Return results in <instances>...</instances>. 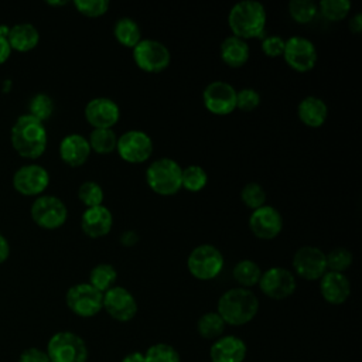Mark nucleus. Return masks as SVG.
<instances>
[{
	"instance_id": "8",
	"label": "nucleus",
	"mask_w": 362,
	"mask_h": 362,
	"mask_svg": "<svg viewBox=\"0 0 362 362\" xmlns=\"http://www.w3.org/2000/svg\"><path fill=\"white\" fill-rule=\"evenodd\" d=\"M33 221L42 229H58L68 218V208L55 195H38L30 208Z\"/></svg>"
},
{
	"instance_id": "10",
	"label": "nucleus",
	"mask_w": 362,
	"mask_h": 362,
	"mask_svg": "<svg viewBox=\"0 0 362 362\" xmlns=\"http://www.w3.org/2000/svg\"><path fill=\"white\" fill-rule=\"evenodd\" d=\"M116 151L123 161L140 164L151 157L153 140L146 132L132 129L117 137Z\"/></svg>"
},
{
	"instance_id": "6",
	"label": "nucleus",
	"mask_w": 362,
	"mask_h": 362,
	"mask_svg": "<svg viewBox=\"0 0 362 362\" xmlns=\"http://www.w3.org/2000/svg\"><path fill=\"white\" fill-rule=\"evenodd\" d=\"M222 252L209 243H202L194 247L187 257V269L189 274L198 280H212L223 269Z\"/></svg>"
},
{
	"instance_id": "25",
	"label": "nucleus",
	"mask_w": 362,
	"mask_h": 362,
	"mask_svg": "<svg viewBox=\"0 0 362 362\" xmlns=\"http://www.w3.org/2000/svg\"><path fill=\"white\" fill-rule=\"evenodd\" d=\"M219 54H221V59L228 66L240 68L247 62L250 49L245 40L238 38L235 35H229L221 42Z\"/></svg>"
},
{
	"instance_id": "46",
	"label": "nucleus",
	"mask_w": 362,
	"mask_h": 362,
	"mask_svg": "<svg viewBox=\"0 0 362 362\" xmlns=\"http://www.w3.org/2000/svg\"><path fill=\"white\" fill-rule=\"evenodd\" d=\"M10 255V245L8 240L6 239V236L0 232V263L6 262L7 257Z\"/></svg>"
},
{
	"instance_id": "4",
	"label": "nucleus",
	"mask_w": 362,
	"mask_h": 362,
	"mask_svg": "<svg viewBox=\"0 0 362 362\" xmlns=\"http://www.w3.org/2000/svg\"><path fill=\"white\" fill-rule=\"evenodd\" d=\"M181 165L170 157H161L150 163L146 171V181L150 189L163 197L175 195L181 187Z\"/></svg>"
},
{
	"instance_id": "27",
	"label": "nucleus",
	"mask_w": 362,
	"mask_h": 362,
	"mask_svg": "<svg viewBox=\"0 0 362 362\" xmlns=\"http://www.w3.org/2000/svg\"><path fill=\"white\" fill-rule=\"evenodd\" d=\"M262 272L263 270L255 260L242 259L233 266L232 274H233V279L238 281L239 287L250 288L259 283Z\"/></svg>"
},
{
	"instance_id": "37",
	"label": "nucleus",
	"mask_w": 362,
	"mask_h": 362,
	"mask_svg": "<svg viewBox=\"0 0 362 362\" xmlns=\"http://www.w3.org/2000/svg\"><path fill=\"white\" fill-rule=\"evenodd\" d=\"M240 199L249 209L255 211L264 205L266 202V192L264 188L259 182H247L243 185L240 191Z\"/></svg>"
},
{
	"instance_id": "39",
	"label": "nucleus",
	"mask_w": 362,
	"mask_h": 362,
	"mask_svg": "<svg viewBox=\"0 0 362 362\" xmlns=\"http://www.w3.org/2000/svg\"><path fill=\"white\" fill-rule=\"evenodd\" d=\"M74 6L81 14L96 18L106 14L110 3L107 0H75Z\"/></svg>"
},
{
	"instance_id": "19",
	"label": "nucleus",
	"mask_w": 362,
	"mask_h": 362,
	"mask_svg": "<svg viewBox=\"0 0 362 362\" xmlns=\"http://www.w3.org/2000/svg\"><path fill=\"white\" fill-rule=\"evenodd\" d=\"M113 226V215L105 205L86 208L81 218V228L83 233L92 239L106 236Z\"/></svg>"
},
{
	"instance_id": "12",
	"label": "nucleus",
	"mask_w": 362,
	"mask_h": 362,
	"mask_svg": "<svg viewBox=\"0 0 362 362\" xmlns=\"http://www.w3.org/2000/svg\"><path fill=\"white\" fill-rule=\"evenodd\" d=\"M283 58L286 64L296 72L311 71L318 59L315 45L305 37H290L286 40Z\"/></svg>"
},
{
	"instance_id": "16",
	"label": "nucleus",
	"mask_w": 362,
	"mask_h": 362,
	"mask_svg": "<svg viewBox=\"0 0 362 362\" xmlns=\"http://www.w3.org/2000/svg\"><path fill=\"white\" fill-rule=\"evenodd\" d=\"M49 184L48 171L40 164H25L13 174V187L17 192L33 197L41 195Z\"/></svg>"
},
{
	"instance_id": "34",
	"label": "nucleus",
	"mask_w": 362,
	"mask_h": 362,
	"mask_svg": "<svg viewBox=\"0 0 362 362\" xmlns=\"http://www.w3.org/2000/svg\"><path fill=\"white\" fill-rule=\"evenodd\" d=\"M146 362H181L178 351L165 342L153 344L144 354Z\"/></svg>"
},
{
	"instance_id": "43",
	"label": "nucleus",
	"mask_w": 362,
	"mask_h": 362,
	"mask_svg": "<svg viewBox=\"0 0 362 362\" xmlns=\"http://www.w3.org/2000/svg\"><path fill=\"white\" fill-rule=\"evenodd\" d=\"M139 242V235L134 230H126L120 235V243L123 246H133Z\"/></svg>"
},
{
	"instance_id": "32",
	"label": "nucleus",
	"mask_w": 362,
	"mask_h": 362,
	"mask_svg": "<svg viewBox=\"0 0 362 362\" xmlns=\"http://www.w3.org/2000/svg\"><path fill=\"white\" fill-rule=\"evenodd\" d=\"M54 113V100L47 93H35L28 102V115L44 123Z\"/></svg>"
},
{
	"instance_id": "14",
	"label": "nucleus",
	"mask_w": 362,
	"mask_h": 362,
	"mask_svg": "<svg viewBox=\"0 0 362 362\" xmlns=\"http://www.w3.org/2000/svg\"><path fill=\"white\" fill-rule=\"evenodd\" d=\"M204 106L216 116L230 115L236 109V89L223 81H214L202 92Z\"/></svg>"
},
{
	"instance_id": "23",
	"label": "nucleus",
	"mask_w": 362,
	"mask_h": 362,
	"mask_svg": "<svg viewBox=\"0 0 362 362\" xmlns=\"http://www.w3.org/2000/svg\"><path fill=\"white\" fill-rule=\"evenodd\" d=\"M297 115L303 124L317 129L321 127L328 117V106L318 96H305L297 106Z\"/></svg>"
},
{
	"instance_id": "28",
	"label": "nucleus",
	"mask_w": 362,
	"mask_h": 362,
	"mask_svg": "<svg viewBox=\"0 0 362 362\" xmlns=\"http://www.w3.org/2000/svg\"><path fill=\"white\" fill-rule=\"evenodd\" d=\"M117 272L113 264L99 263L89 273V284L102 294L115 286Z\"/></svg>"
},
{
	"instance_id": "15",
	"label": "nucleus",
	"mask_w": 362,
	"mask_h": 362,
	"mask_svg": "<svg viewBox=\"0 0 362 362\" xmlns=\"http://www.w3.org/2000/svg\"><path fill=\"white\" fill-rule=\"evenodd\" d=\"M103 310L116 321L127 322L137 314L134 296L122 286H113L103 293Z\"/></svg>"
},
{
	"instance_id": "22",
	"label": "nucleus",
	"mask_w": 362,
	"mask_h": 362,
	"mask_svg": "<svg viewBox=\"0 0 362 362\" xmlns=\"http://www.w3.org/2000/svg\"><path fill=\"white\" fill-rule=\"evenodd\" d=\"M320 291L327 303L339 305L351 296V283L344 273L325 272L320 279Z\"/></svg>"
},
{
	"instance_id": "45",
	"label": "nucleus",
	"mask_w": 362,
	"mask_h": 362,
	"mask_svg": "<svg viewBox=\"0 0 362 362\" xmlns=\"http://www.w3.org/2000/svg\"><path fill=\"white\" fill-rule=\"evenodd\" d=\"M11 54V48L8 45V41L6 37L0 35V64H3L4 61H7V58Z\"/></svg>"
},
{
	"instance_id": "30",
	"label": "nucleus",
	"mask_w": 362,
	"mask_h": 362,
	"mask_svg": "<svg viewBox=\"0 0 362 362\" xmlns=\"http://www.w3.org/2000/svg\"><path fill=\"white\" fill-rule=\"evenodd\" d=\"M90 150L98 154H109L116 150L117 136L113 129H93L88 137Z\"/></svg>"
},
{
	"instance_id": "40",
	"label": "nucleus",
	"mask_w": 362,
	"mask_h": 362,
	"mask_svg": "<svg viewBox=\"0 0 362 362\" xmlns=\"http://www.w3.org/2000/svg\"><path fill=\"white\" fill-rule=\"evenodd\" d=\"M260 105V93L253 88L236 90V107L242 112H252Z\"/></svg>"
},
{
	"instance_id": "7",
	"label": "nucleus",
	"mask_w": 362,
	"mask_h": 362,
	"mask_svg": "<svg viewBox=\"0 0 362 362\" xmlns=\"http://www.w3.org/2000/svg\"><path fill=\"white\" fill-rule=\"evenodd\" d=\"M133 59L136 65L148 74H158L168 68L171 62L170 49L158 40H140L133 48Z\"/></svg>"
},
{
	"instance_id": "26",
	"label": "nucleus",
	"mask_w": 362,
	"mask_h": 362,
	"mask_svg": "<svg viewBox=\"0 0 362 362\" xmlns=\"http://www.w3.org/2000/svg\"><path fill=\"white\" fill-rule=\"evenodd\" d=\"M113 35L120 45L133 49L141 40V30L136 20L130 17H120L115 23Z\"/></svg>"
},
{
	"instance_id": "2",
	"label": "nucleus",
	"mask_w": 362,
	"mask_h": 362,
	"mask_svg": "<svg viewBox=\"0 0 362 362\" xmlns=\"http://www.w3.org/2000/svg\"><path fill=\"white\" fill-rule=\"evenodd\" d=\"M13 148L25 158L40 157L48 143L47 129L42 122L25 113L17 117L10 133Z\"/></svg>"
},
{
	"instance_id": "36",
	"label": "nucleus",
	"mask_w": 362,
	"mask_h": 362,
	"mask_svg": "<svg viewBox=\"0 0 362 362\" xmlns=\"http://www.w3.org/2000/svg\"><path fill=\"white\" fill-rule=\"evenodd\" d=\"M320 13L329 21H339L344 20L349 10H351V1L348 0H322L318 3Z\"/></svg>"
},
{
	"instance_id": "9",
	"label": "nucleus",
	"mask_w": 362,
	"mask_h": 362,
	"mask_svg": "<svg viewBox=\"0 0 362 362\" xmlns=\"http://www.w3.org/2000/svg\"><path fill=\"white\" fill-rule=\"evenodd\" d=\"M65 303L75 315L89 318L103 308V294L89 283H78L68 288Z\"/></svg>"
},
{
	"instance_id": "17",
	"label": "nucleus",
	"mask_w": 362,
	"mask_h": 362,
	"mask_svg": "<svg viewBox=\"0 0 362 362\" xmlns=\"http://www.w3.org/2000/svg\"><path fill=\"white\" fill-rule=\"evenodd\" d=\"M85 119L93 129H113L120 119L119 105L106 96L90 99L85 106Z\"/></svg>"
},
{
	"instance_id": "13",
	"label": "nucleus",
	"mask_w": 362,
	"mask_h": 362,
	"mask_svg": "<svg viewBox=\"0 0 362 362\" xmlns=\"http://www.w3.org/2000/svg\"><path fill=\"white\" fill-rule=\"evenodd\" d=\"M293 269L304 280H320L327 270L325 253L317 246H301L293 256Z\"/></svg>"
},
{
	"instance_id": "18",
	"label": "nucleus",
	"mask_w": 362,
	"mask_h": 362,
	"mask_svg": "<svg viewBox=\"0 0 362 362\" xmlns=\"http://www.w3.org/2000/svg\"><path fill=\"white\" fill-rule=\"evenodd\" d=\"M249 228L252 233L263 240L274 239L283 229V218L272 205H263L252 211L249 216Z\"/></svg>"
},
{
	"instance_id": "1",
	"label": "nucleus",
	"mask_w": 362,
	"mask_h": 362,
	"mask_svg": "<svg viewBox=\"0 0 362 362\" xmlns=\"http://www.w3.org/2000/svg\"><path fill=\"white\" fill-rule=\"evenodd\" d=\"M259 311V298L250 288L233 287L222 293L216 313L228 325L239 327L250 322Z\"/></svg>"
},
{
	"instance_id": "47",
	"label": "nucleus",
	"mask_w": 362,
	"mask_h": 362,
	"mask_svg": "<svg viewBox=\"0 0 362 362\" xmlns=\"http://www.w3.org/2000/svg\"><path fill=\"white\" fill-rule=\"evenodd\" d=\"M122 362H146V359H144V354H141V352H139V351H134V352L127 354V355L122 359Z\"/></svg>"
},
{
	"instance_id": "11",
	"label": "nucleus",
	"mask_w": 362,
	"mask_h": 362,
	"mask_svg": "<svg viewBox=\"0 0 362 362\" xmlns=\"http://www.w3.org/2000/svg\"><path fill=\"white\" fill-rule=\"evenodd\" d=\"M257 284L260 291L272 300H284L290 297L297 287L294 273L280 266H273L262 272Z\"/></svg>"
},
{
	"instance_id": "44",
	"label": "nucleus",
	"mask_w": 362,
	"mask_h": 362,
	"mask_svg": "<svg viewBox=\"0 0 362 362\" xmlns=\"http://www.w3.org/2000/svg\"><path fill=\"white\" fill-rule=\"evenodd\" d=\"M348 27L354 34H361V31H362V14L356 13L355 16H352L351 20H349Z\"/></svg>"
},
{
	"instance_id": "42",
	"label": "nucleus",
	"mask_w": 362,
	"mask_h": 362,
	"mask_svg": "<svg viewBox=\"0 0 362 362\" xmlns=\"http://www.w3.org/2000/svg\"><path fill=\"white\" fill-rule=\"evenodd\" d=\"M18 362H51L47 352L40 348H27L24 349L20 356Z\"/></svg>"
},
{
	"instance_id": "31",
	"label": "nucleus",
	"mask_w": 362,
	"mask_h": 362,
	"mask_svg": "<svg viewBox=\"0 0 362 362\" xmlns=\"http://www.w3.org/2000/svg\"><path fill=\"white\" fill-rule=\"evenodd\" d=\"M208 182L206 171L197 164L187 165L181 173V187L189 192L201 191Z\"/></svg>"
},
{
	"instance_id": "35",
	"label": "nucleus",
	"mask_w": 362,
	"mask_h": 362,
	"mask_svg": "<svg viewBox=\"0 0 362 362\" xmlns=\"http://www.w3.org/2000/svg\"><path fill=\"white\" fill-rule=\"evenodd\" d=\"M291 18L300 24L310 23L318 13V7L313 0H291L288 3Z\"/></svg>"
},
{
	"instance_id": "21",
	"label": "nucleus",
	"mask_w": 362,
	"mask_h": 362,
	"mask_svg": "<svg viewBox=\"0 0 362 362\" xmlns=\"http://www.w3.org/2000/svg\"><path fill=\"white\" fill-rule=\"evenodd\" d=\"M90 151L92 150L88 139L79 133L66 134L59 143V157L71 167L85 164L90 156Z\"/></svg>"
},
{
	"instance_id": "38",
	"label": "nucleus",
	"mask_w": 362,
	"mask_h": 362,
	"mask_svg": "<svg viewBox=\"0 0 362 362\" xmlns=\"http://www.w3.org/2000/svg\"><path fill=\"white\" fill-rule=\"evenodd\" d=\"M325 260H327V270L329 269V272L342 273L352 264L354 256H352L351 250L339 246V247H334L332 250H329L325 255Z\"/></svg>"
},
{
	"instance_id": "48",
	"label": "nucleus",
	"mask_w": 362,
	"mask_h": 362,
	"mask_svg": "<svg viewBox=\"0 0 362 362\" xmlns=\"http://www.w3.org/2000/svg\"><path fill=\"white\" fill-rule=\"evenodd\" d=\"M51 6H65L68 1H47Z\"/></svg>"
},
{
	"instance_id": "5",
	"label": "nucleus",
	"mask_w": 362,
	"mask_h": 362,
	"mask_svg": "<svg viewBox=\"0 0 362 362\" xmlns=\"http://www.w3.org/2000/svg\"><path fill=\"white\" fill-rule=\"evenodd\" d=\"M47 355L51 362H86L88 346L85 341L75 332H55L47 344Z\"/></svg>"
},
{
	"instance_id": "20",
	"label": "nucleus",
	"mask_w": 362,
	"mask_h": 362,
	"mask_svg": "<svg viewBox=\"0 0 362 362\" xmlns=\"http://www.w3.org/2000/svg\"><path fill=\"white\" fill-rule=\"evenodd\" d=\"M246 344L235 335H222L209 348L211 362H243L246 358Z\"/></svg>"
},
{
	"instance_id": "24",
	"label": "nucleus",
	"mask_w": 362,
	"mask_h": 362,
	"mask_svg": "<svg viewBox=\"0 0 362 362\" xmlns=\"http://www.w3.org/2000/svg\"><path fill=\"white\" fill-rule=\"evenodd\" d=\"M6 38L11 49L27 52L37 47L40 41V33L31 23H18L10 27Z\"/></svg>"
},
{
	"instance_id": "29",
	"label": "nucleus",
	"mask_w": 362,
	"mask_h": 362,
	"mask_svg": "<svg viewBox=\"0 0 362 362\" xmlns=\"http://www.w3.org/2000/svg\"><path fill=\"white\" fill-rule=\"evenodd\" d=\"M225 321L216 311H208L202 314L197 322L198 334L205 339H218L223 335L225 331Z\"/></svg>"
},
{
	"instance_id": "41",
	"label": "nucleus",
	"mask_w": 362,
	"mask_h": 362,
	"mask_svg": "<svg viewBox=\"0 0 362 362\" xmlns=\"http://www.w3.org/2000/svg\"><path fill=\"white\" fill-rule=\"evenodd\" d=\"M286 40L280 35H266L262 40V51L269 58H277L283 55Z\"/></svg>"
},
{
	"instance_id": "33",
	"label": "nucleus",
	"mask_w": 362,
	"mask_h": 362,
	"mask_svg": "<svg viewBox=\"0 0 362 362\" xmlns=\"http://www.w3.org/2000/svg\"><path fill=\"white\" fill-rule=\"evenodd\" d=\"M78 198L86 208H92L102 205L105 192L102 185L96 181H83L78 188Z\"/></svg>"
},
{
	"instance_id": "3",
	"label": "nucleus",
	"mask_w": 362,
	"mask_h": 362,
	"mask_svg": "<svg viewBox=\"0 0 362 362\" xmlns=\"http://www.w3.org/2000/svg\"><path fill=\"white\" fill-rule=\"evenodd\" d=\"M267 14L262 3L253 0L238 1L228 14V24L232 35L242 40L260 38L264 35Z\"/></svg>"
}]
</instances>
